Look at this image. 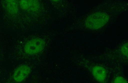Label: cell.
Returning a JSON list of instances; mask_svg holds the SVG:
<instances>
[{
    "label": "cell",
    "mask_w": 128,
    "mask_h": 83,
    "mask_svg": "<svg viewBox=\"0 0 128 83\" xmlns=\"http://www.w3.org/2000/svg\"><path fill=\"white\" fill-rule=\"evenodd\" d=\"M30 72V68L28 66L21 65L14 70L12 77L15 81L17 83L21 82L28 77Z\"/></svg>",
    "instance_id": "3"
},
{
    "label": "cell",
    "mask_w": 128,
    "mask_h": 83,
    "mask_svg": "<svg viewBox=\"0 0 128 83\" xmlns=\"http://www.w3.org/2000/svg\"><path fill=\"white\" fill-rule=\"evenodd\" d=\"M122 54L125 56H128V45H124L122 49Z\"/></svg>",
    "instance_id": "8"
},
{
    "label": "cell",
    "mask_w": 128,
    "mask_h": 83,
    "mask_svg": "<svg viewBox=\"0 0 128 83\" xmlns=\"http://www.w3.org/2000/svg\"><path fill=\"white\" fill-rule=\"evenodd\" d=\"M114 83H128L124 78L122 77H117L114 80Z\"/></svg>",
    "instance_id": "7"
},
{
    "label": "cell",
    "mask_w": 128,
    "mask_h": 83,
    "mask_svg": "<svg viewBox=\"0 0 128 83\" xmlns=\"http://www.w3.org/2000/svg\"><path fill=\"white\" fill-rule=\"evenodd\" d=\"M109 17L106 13L98 12L90 15L85 21L86 27L91 30H96L104 27L108 22Z\"/></svg>",
    "instance_id": "1"
},
{
    "label": "cell",
    "mask_w": 128,
    "mask_h": 83,
    "mask_svg": "<svg viewBox=\"0 0 128 83\" xmlns=\"http://www.w3.org/2000/svg\"><path fill=\"white\" fill-rule=\"evenodd\" d=\"M7 10L9 12L16 13L18 12V3L14 0H8L6 4Z\"/></svg>",
    "instance_id": "6"
},
{
    "label": "cell",
    "mask_w": 128,
    "mask_h": 83,
    "mask_svg": "<svg viewBox=\"0 0 128 83\" xmlns=\"http://www.w3.org/2000/svg\"><path fill=\"white\" fill-rule=\"evenodd\" d=\"M92 73L94 77L99 82H103L106 80L107 72L103 67L99 66L94 67L92 69Z\"/></svg>",
    "instance_id": "5"
},
{
    "label": "cell",
    "mask_w": 128,
    "mask_h": 83,
    "mask_svg": "<svg viewBox=\"0 0 128 83\" xmlns=\"http://www.w3.org/2000/svg\"><path fill=\"white\" fill-rule=\"evenodd\" d=\"M21 8L29 11H38L40 9V3L35 0H22L20 2Z\"/></svg>",
    "instance_id": "4"
},
{
    "label": "cell",
    "mask_w": 128,
    "mask_h": 83,
    "mask_svg": "<svg viewBox=\"0 0 128 83\" xmlns=\"http://www.w3.org/2000/svg\"><path fill=\"white\" fill-rule=\"evenodd\" d=\"M45 46V42L43 39L34 38L26 43L24 47V51L28 55H35L43 51Z\"/></svg>",
    "instance_id": "2"
}]
</instances>
